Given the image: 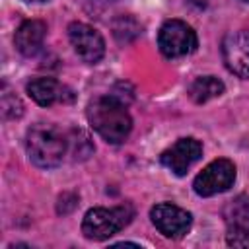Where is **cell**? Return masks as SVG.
<instances>
[{"instance_id":"1","label":"cell","mask_w":249,"mask_h":249,"mask_svg":"<svg viewBox=\"0 0 249 249\" xmlns=\"http://www.w3.org/2000/svg\"><path fill=\"white\" fill-rule=\"evenodd\" d=\"M89 126L109 144H121L132 130V119L126 111V103L115 95L97 97L88 105Z\"/></svg>"},{"instance_id":"2","label":"cell","mask_w":249,"mask_h":249,"mask_svg":"<svg viewBox=\"0 0 249 249\" xmlns=\"http://www.w3.org/2000/svg\"><path fill=\"white\" fill-rule=\"evenodd\" d=\"M25 150L35 165L51 169L62 163L70 150V140L58 126L37 123L25 134Z\"/></svg>"},{"instance_id":"3","label":"cell","mask_w":249,"mask_h":249,"mask_svg":"<svg viewBox=\"0 0 249 249\" xmlns=\"http://www.w3.org/2000/svg\"><path fill=\"white\" fill-rule=\"evenodd\" d=\"M134 216V208L130 204H121L113 208H89L82 220V233L88 239L103 241L115 233H119L124 226L130 224Z\"/></svg>"},{"instance_id":"4","label":"cell","mask_w":249,"mask_h":249,"mask_svg":"<svg viewBox=\"0 0 249 249\" xmlns=\"http://www.w3.org/2000/svg\"><path fill=\"white\" fill-rule=\"evenodd\" d=\"M196 45H198V39L195 29L181 19H169L160 27L158 47L161 54L167 58H179V56L191 54L196 49Z\"/></svg>"},{"instance_id":"5","label":"cell","mask_w":249,"mask_h":249,"mask_svg":"<svg viewBox=\"0 0 249 249\" xmlns=\"http://www.w3.org/2000/svg\"><path fill=\"white\" fill-rule=\"evenodd\" d=\"M235 181V165L226 158L210 161L193 181V189L198 196H214L228 191Z\"/></svg>"},{"instance_id":"6","label":"cell","mask_w":249,"mask_h":249,"mask_svg":"<svg viewBox=\"0 0 249 249\" xmlns=\"http://www.w3.org/2000/svg\"><path fill=\"white\" fill-rule=\"evenodd\" d=\"M68 39H70L76 54L88 64L99 62L105 54L103 37L99 35L97 29H93L91 25H88L84 21H72L68 25Z\"/></svg>"},{"instance_id":"7","label":"cell","mask_w":249,"mask_h":249,"mask_svg":"<svg viewBox=\"0 0 249 249\" xmlns=\"http://www.w3.org/2000/svg\"><path fill=\"white\" fill-rule=\"evenodd\" d=\"M150 218L160 233H163L165 237H173V239L185 235L193 224V216L181 206L171 204V202L156 204L150 210Z\"/></svg>"},{"instance_id":"8","label":"cell","mask_w":249,"mask_h":249,"mask_svg":"<svg viewBox=\"0 0 249 249\" xmlns=\"http://www.w3.org/2000/svg\"><path fill=\"white\" fill-rule=\"evenodd\" d=\"M200 156H202V144L196 138L187 136V138H179L171 148L161 152L160 161L171 173L181 177L193 167V163L200 160Z\"/></svg>"},{"instance_id":"9","label":"cell","mask_w":249,"mask_h":249,"mask_svg":"<svg viewBox=\"0 0 249 249\" xmlns=\"http://www.w3.org/2000/svg\"><path fill=\"white\" fill-rule=\"evenodd\" d=\"M222 58L226 68L247 80L249 78V31H231L222 41Z\"/></svg>"},{"instance_id":"10","label":"cell","mask_w":249,"mask_h":249,"mask_svg":"<svg viewBox=\"0 0 249 249\" xmlns=\"http://www.w3.org/2000/svg\"><path fill=\"white\" fill-rule=\"evenodd\" d=\"M25 91L41 107H51L54 103H72L74 101V91L68 86L56 82L54 78H33L31 82H27Z\"/></svg>"},{"instance_id":"11","label":"cell","mask_w":249,"mask_h":249,"mask_svg":"<svg viewBox=\"0 0 249 249\" xmlns=\"http://www.w3.org/2000/svg\"><path fill=\"white\" fill-rule=\"evenodd\" d=\"M45 35H47V25L41 19H27L18 27L14 35L16 49L23 56H35L43 47Z\"/></svg>"},{"instance_id":"12","label":"cell","mask_w":249,"mask_h":249,"mask_svg":"<svg viewBox=\"0 0 249 249\" xmlns=\"http://www.w3.org/2000/svg\"><path fill=\"white\" fill-rule=\"evenodd\" d=\"M222 214L228 230L249 233V195H237L235 198L228 200Z\"/></svg>"},{"instance_id":"13","label":"cell","mask_w":249,"mask_h":249,"mask_svg":"<svg viewBox=\"0 0 249 249\" xmlns=\"http://www.w3.org/2000/svg\"><path fill=\"white\" fill-rule=\"evenodd\" d=\"M226 86L216 76H198L189 86V97L195 103H206L214 97H220L224 93Z\"/></svg>"},{"instance_id":"14","label":"cell","mask_w":249,"mask_h":249,"mask_svg":"<svg viewBox=\"0 0 249 249\" xmlns=\"http://www.w3.org/2000/svg\"><path fill=\"white\" fill-rule=\"evenodd\" d=\"M142 25L132 16H119L113 21V35L119 43H132L136 37H140Z\"/></svg>"},{"instance_id":"15","label":"cell","mask_w":249,"mask_h":249,"mask_svg":"<svg viewBox=\"0 0 249 249\" xmlns=\"http://www.w3.org/2000/svg\"><path fill=\"white\" fill-rule=\"evenodd\" d=\"M23 115V103L19 101V97L12 91H8V88L4 86L2 89V117L4 119H18Z\"/></svg>"},{"instance_id":"16","label":"cell","mask_w":249,"mask_h":249,"mask_svg":"<svg viewBox=\"0 0 249 249\" xmlns=\"http://www.w3.org/2000/svg\"><path fill=\"white\" fill-rule=\"evenodd\" d=\"M226 239H228V245H233V247H249V233L228 230Z\"/></svg>"},{"instance_id":"17","label":"cell","mask_w":249,"mask_h":249,"mask_svg":"<svg viewBox=\"0 0 249 249\" xmlns=\"http://www.w3.org/2000/svg\"><path fill=\"white\" fill-rule=\"evenodd\" d=\"M210 0H189V4H193L195 8H206Z\"/></svg>"},{"instance_id":"18","label":"cell","mask_w":249,"mask_h":249,"mask_svg":"<svg viewBox=\"0 0 249 249\" xmlns=\"http://www.w3.org/2000/svg\"><path fill=\"white\" fill-rule=\"evenodd\" d=\"M23 2H33V4H43V2H49V0H23Z\"/></svg>"},{"instance_id":"19","label":"cell","mask_w":249,"mask_h":249,"mask_svg":"<svg viewBox=\"0 0 249 249\" xmlns=\"http://www.w3.org/2000/svg\"><path fill=\"white\" fill-rule=\"evenodd\" d=\"M241 2H245V4H249V0H241Z\"/></svg>"}]
</instances>
